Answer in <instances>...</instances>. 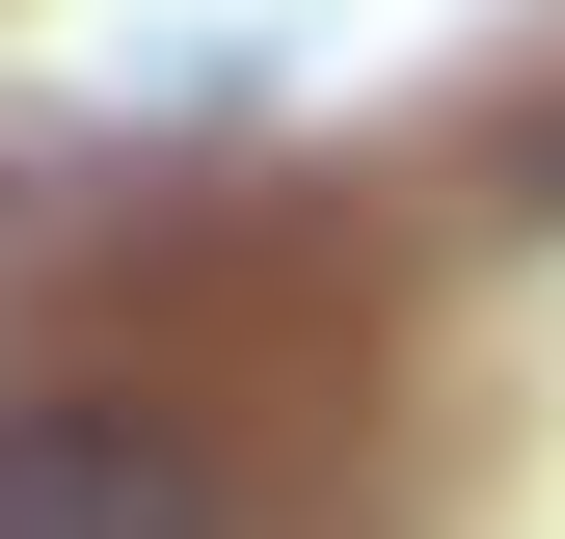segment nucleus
I'll return each mask as SVG.
<instances>
[{"label": "nucleus", "instance_id": "nucleus-1", "mask_svg": "<svg viewBox=\"0 0 565 539\" xmlns=\"http://www.w3.org/2000/svg\"><path fill=\"white\" fill-rule=\"evenodd\" d=\"M0 539H243V458L135 378H28L0 404Z\"/></svg>", "mask_w": 565, "mask_h": 539}]
</instances>
